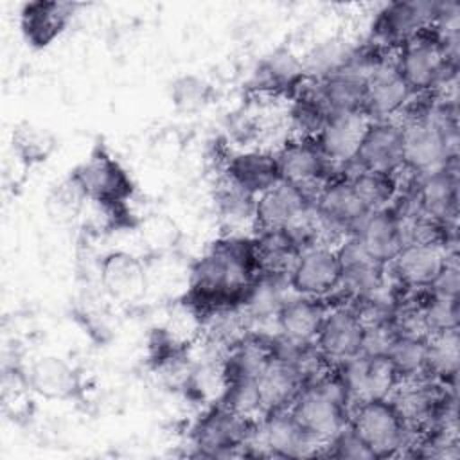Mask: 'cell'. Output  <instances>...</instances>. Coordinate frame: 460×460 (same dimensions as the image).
<instances>
[{"label": "cell", "mask_w": 460, "mask_h": 460, "mask_svg": "<svg viewBox=\"0 0 460 460\" xmlns=\"http://www.w3.org/2000/svg\"><path fill=\"white\" fill-rule=\"evenodd\" d=\"M261 277L255 237L226 234L216 239L192 270L183 304L201 323L210 316L241 309L252 286Z\"/></svg>", "instance_id": "1"}, {"label": "cell", "mask_w": 460, "mask_h": 460, "mask_svg": "<svg viewBox=\"0 0 460 460\" xmlns=\"http://www.w3.org/2000/svg\"><path fill=\"white\" fill-rule=\"evenodd\" d=\"M72 174L84 189L88 201L101 207L115 226H137V223L128 217V203L135 196L137 185L106 144L97 142L88 156L72 169Z\"/></svg>", "instance_id": "2"}, {"label": "cell", "mask_w": 460, "mask_h": 460, "mask_svg": "<svg viewBox=\"0 0 460 460\" xmlns=\"http://www.w3.org/2000/svg\"><path fill=\"white\" fill-rule=\"evenodd\" d=\"M350 402L349 392L332 367L323 376L304 385L289 411L323 449L349 424Z\"/></svg>", "instance_id": "3"}, {"label": "cell", "mask_w": 460, "mask_h": 460, "mask_svg": "<svg viewBox=\"0 0 460 460\" xmlns=\"http://www.w3.org/2000/svg\"><path fill=\"white\" fill-rule=\"evenodd\" d=\"M349 424L370 449L374 458L397 456L404 447L411 446L413 429L390 397L354 402Z\"/></svg>", "instance_id": "4"}, {"label": "cell", "mask_w": 460, "mask_h": 460, "mask_svg": "<svg viewBox=\"0 0 460 460\" xmlns=\"http://www.w3.org/2000/svg\"><path fill=\"white\" fill-rule=\"evenodd\" d=\"M394 63L415 95L446 86L456 74V61L447 56L433 25L401 45Z\"/></svg>", "instance_id": "5"}, {"label": "cell", "mask_w": 460, "mask_h": 460, "mask_svg": "<svg viewBox=\"0 0 460 460\" xmlns=\"http://www.w3.org/2000/svg\"><path fill=\"white\" fill-rule=\"evenodd\" d=\"M257 424V419L246 417L217 401L198 417L190 429V438L203 456H232L252 444Z\"/></svg>", "instance_id": "6"}, {"label": "cell", "mask_w": 460, "mask_h": 460, "mask_svg": "<svg viewBox=\"0 0 460 460\" xmlns=\"http://www.w3.org/2000/svg\"><path fill=\"white\" fill-rule=\"evenodd\" d=\"M291 293L313 298H327L341 288V262L336 246L314 244L304 248L288 277Z\"/></svg>", "instance_id": "7"}, {"label": "cell", "mask_w": 460, "mask_h": 460, "mask_svg": "<svg viewBox=\"0 0 460 460\" xmlns=\"http://www.w3.org/2000/svg\"><path fill=\"white\" fill-rule=\"evenodd\" d=\"M438 9V2L428 0H399L386 4L372 22L374 43L399 49L433 25Z\"/></svg>", "instance_id": "8"}, {"label": "cell", "mask_w": 460, "mask_h": 460, "mask_svg": "<svg viewBox=\"0 0 460 460\" xmlns=\"http://www.w3.org/2000/svg\"><path fill=\"white\" fill-rule=\"evenodd\" d=\"M447 243L435 239H408L388 264L397 280L413 289H428L451 259Z\"/></svg>", "instance_id": "9"}, {"label": "cell", "mask_w": 460, "mask_h": 460, "mask_svg": "<svg viewBox=\"0 0 460 460\" xmlns=\"http://www.w3.org/2000/svg\"><path fill=\"white\" fill-rule=\"evenodd\" d=\"M313 207L314 194L282 180L257 196L253 232L291 228L300 223Z\"/></svg>", "instance_id": "10"}, {"label": "cell", "mask_w": 460, "mask_h": 460, "mask_svg": "<svg viewBox=\"0 0 460 460\" xmlns=\"http://www.w3.org/2000/svg\"><path fill=\"white\" fill-rule=\"evenodd\" d=\"M314 212L340 241L352 235L368 214L349 176H331L316 190Z\"/></svg>", "instance_id": "11"}, {"label": "cell", "mask_w": 460, "mask_h": 460, "mask_svg": "<svg viewBox=\"0 0 460 460\" xmlns=\"http://www.w3.org/2000/svg\"><path fill=\"white\" fill-rule=\"evenodd\" d=\"M99 282L110 300L122 305L138 304L149 288L147 266L128 250H111L99 262Z\"/></svg>", "instance_id": "12"}, {"label": "cell", "mask_w": 460, "mask_h": 460, "mask_svg": "<svg viewBox=\"0 0 460 460\" xmlns=\"http://www.w3.org/2000/svg\"><path fill=\"white\" fill-rule=\"evenodd\" d=\"M365 322L356 307L336 305L327 311L314 338L316 349L331 365H340L363 352Z\"/></svg>", "instance_id": "13"}, {"label": "cell", "mask_w": 460, "mask_h": 460, "mask_svg": "<svg viewBox=\"0 0 460 460\" xmlns=\"http://www.w3.org/2000/svg\"><path fill=\"white\" fill-rule=\"evenodd\" d=\"M277 160L284 181L316 194V190L331 178L332 165L318 149L314 138L293 137L277 151Z\"/></svg>", "instance_id": "14"}, {"label": "cell", "mask_w": 460, "mask_h": 460, "mask_svg": "<svg viewBox=\"0 0 460 460\" xmlns=\"http://www.w3.org/2000/svg\"><path fill=\"white\" fill-rule=\"evenodd\" d=\"M270 455L282 458L313 456L322 446L295 420L289 408L266 413L259 419L255 437Z\"/></svg>", "instance_id": "15"}, {"label": "cell", "mask_w": 460, "mask_h": 460, "mask_svg": "<svg viewBox=\"0 0 460 460\" xmlns=\"http://www.w3.org/2000/svg\"><path fill=\"white\" fill-rule=\"evenodd\" d=\"M413 97L415 93L390 59L383 61L367 75L365 113L372 120H397Z\"/></svg>", "instance_id": "16"}, {"label": "cell", "mask_w": 460, "mask_h": 460, "mask_svg": "<svg viewBox=\"0 0 460 460\" xmlns=\"http://www.w3.org/2000/svg\"><path fill=\"white\" fill-rule=\"evenodd\" d=\"M77 4L58 0H34L20 9V32L34 50L49 49L68 27Z\"/></svg>", "instance_id": "17"}, {"label": "cell", "mask_w": 460, "mask_h": 460, "mask_svg": "<svg viewBox=\"0 0 460 460\" xmlns=\"http://www.w3.org/2000/svg\"><path fill=\"white\" fill-rule=\"evenodd\" d=\"M368 122L370 117L363 111L331 113L327 117L314 142L332 167L354 164Z\"/></svg>", "instance_id": "18"}, {"label": "cell", "mask_w": 460, "mask_h": 460, "mask_svg": "<svg viewBox=\"0 0 460 460\" xmlns=\"http://www.w3.org/2000/svg\"><path fill=\"white\" fill-rule=\"evenodd\" d=\"M25 376L32 394L47 401H75L84 388L79 368L54 354L36 358Z\"/></svg>", "instance_id": "19"}, {"label": "cell", "mask_w": 460, "mask_h": 460, "mask_svg": "<svg viewBox=\"0 0 460 460\" xmlns=\"http://www.w3.org/2000/svg\"><path fill=\"white\" fill-rule=\"evenodd\" d=\"M352 235L372 259L388 266L406 243L404 217L394 205L368 212Z\"/></svg>", "instance_id": "20"}, {"label": "cell", "mask_w": 460, "mask_h": 460, "mask_svg": "<svg viewBox=\"0 0 460 460\" xmlns=\"http://www.w3.org/2000/svg\"><path fill=\"white\" fill-rule=\"evenodd\" d=\"M225 180L239 190L257 198L282 181L277 153L268 149H244L225 162Z\"/></svg>", "instance_id": "21"}, {"label": "cell", "mask_w": 460, "mask_h": 460, "mask_svg": "<svg viewBox=\"0 0 460 460\" xmlns=\"http://www.w3.org/2000/svg\"><path fill=\"white\" fill-rule=\"evenodd\" d=\"M358 169L399 172L402 169V129L395 119L372 120L363 135L354 164Z\"/></svg>", "instance_id": "22"}, {"label": "cell", "mask_w": 460, "mask_h": 460, "mask_svg": "<svg viewBox=\"0 0 460 460\" xmlns=\"http://www.w3.org/2000/svg\"><path fill=\"white\" fill-rule=\"evenodd\" d=\"M415 203L419 216L440 225H453L458 214V178L451 164L419 176Z\"/></svg>", "instance_id": "23"}, {"label": "cell", "mask_w": 460, "mask_h": 460, "mask_svg": "<svg viewBox=\"0 0 460 460\" xmlns=\"http://www.w3.org/2000/svg\"><path fill=\"white\" fill-rule=\"evenodd\" d=\"M336 252L341 262L340 289L356 298H368L383 286L386 266L372 259L354 235L341 239Z\"/></svg>", "instance_id": "24"}, {"label": "cell", "mask_w": 460, "mask_h": 460, "mask_svg": "<svg viewBox=\"0 0 460 460\" xmlns=\"http://www.w3.org/2000/svg\"><path fill=\"white\" fill-rule=\"evenodd\" d=\"M325 298L295 295L286 298L275 314L279 334L289 341L309 345L320 331V325L329 311Z\"/></svg>", "instance_id": "25"}, {"label": "cell", "mask_w": 460, "mask_h": 460, "mask_svg": "<svg viewBox=\"0 0 460 460\" xmlns=\"http://www.w3.org/2000/svg\"><path fill=\"white\" fill-rule=\"evenodd\" d=\"M304 385L305 381L293 363L271 358L257 377L261 417L271 411L288 410Z\"/></svg>", "instance_id": "26"}, {"label": "cell", "mask_w": 460, "mask_h": 460, "mask_svg": "<svg viewBox=\"0 0 460 460\" xmlns=\"http://www.w3.org/2000/svg\"><path fill=\"white\" fill-rule=\"evenodd\" d=\"M318 93L331 113H365V93H367V77L349 66L327 75L325 79L316 81Z\"/></svg>", "instance_id": "27"}, {"label": "cell", "mask_w": 460, "mask_h": 460, "mask_svg": "<svg viewBox=\"0 0 460 460\" xmlns=\"http://www.w3.org/2000/svg\"><path fill=\"white\" fill-rule=\"evenodd\" d=\"M261 275L288 277L302 246L289 230H264L255 235Z\"/></svg>", "instance_id": "28"}, {"label": "cell", "mask_w": 460, "mask_h": 460, "mask_svg": "<svg viewBox=\"0 0 460 460\" xmlns=\"http://www.w3.org/2000/svg\"><path fill=\"white\" fill-rule=\"evenodd\" d=\"M460 340L458 329H447L428 334L426 341V377L453 386L458 376Z\"/></svg>", "instance_id": "29"}, {"label": "cell", "mask_w": 460, "mask_h": 460, "mask_svg": "<svg viewBox=\"0 0 460 460\" xmlns=\"http://www.w3.org/2000/svg\"><path fill=\"white\" fill-rule=\"evenodd\" d=\"M352 189L368 212L392 207L399 194L397 172L376 171V169H356L349 176Z\"/></svg>", "instance_id": "30"}, {"label": "cell", "mask_w": 460, "mask_h": 460, "mask_svg": "<svg viewBox=\"0 0 460 460\" xmlns=\"http://www.w3.org/2000/svg\"><path fill=\"white\" fill-rule=\"evenodd\" d=\"M86 201L88 196L84 189L70 171L49 190L45 198V212L56 225H68L81 216Z\"/></svg>", "instance_id": "31"}, {"label": "cell", "mask_w": 460, "mask_h": 460, "mask_svg": "<svg viewBox=\"0 0 460 460\" xmlns=\"http://www.w3.org/2000/svg\"><path fill=\"white\" fill-rule=\"evenodd\" d=\"M11 146L14 156L25 167H32L49 160V156L56 149V138L49 129L34 122L23 120L13 128Z\"/></svg>", "instance_id": "32"}, {"label": "cell", "mask_w": 460, "mask_h": 460, "mask_svg": "<svg viewBox=\"0 0 460 460\" xmlns=\"http://www.w3.org/2000/svg\"><path fill=\"white\" fill-rule=\"evenodd\" d=\"M426 341L428 336L395 334L385 352L395 367L401 381L426 377Z\"/></svg>", "instance_id": "33"}, {"label": "cell", "mask_w": 460, "mask_h": 460, "mask_svg": "<svg viewBox=\"0 0 460 460\" xmlns=\"http://www.w3.org/2000/svg\"><path fill=\"white\" fill-rule=\"evenodd\" d=\"M135 230L151 255H167L180 246L181 228L167 214H149L138 219Z\"/></svg>", "instance_id": "34"}, {"label": "cell", "mask_w": 460, "mask_h": 460, "mask_svg": "<svg viewBox=\"0 0 460 460\" xmlns=\"http://www.w3.org/2000/svg\"><path fill=\"white\" fill-rule=\"evenodd\" d=\"M255 199L253 196L239 190L226 180L216 190V208L219 219L230 228V234H235L243 225H250L253 230L255 221Z\"/></svg>", "instance_id": "35"}, {"label": "cell", "mask_w": 460, "mask_h": 460, "mask_svg": "<svg viewBox=\"0 0 460 460\" xmlns=\"http://www.w3.org/2000/svg\"><path fill=\"white\" fill-rule=\"evenodd\" d=\"M354 47H350L347 41L340 40H327L316 45L304 59V72L307 77L320 81L327 75L341 70L347 66Z\"/></svg>", "instance_id": "36"}, {"label": "cell", "mask_w": 460, "mask_h": 460, "mask_svg": "<svg viewBox=\"0 0 460 460\" xmlns=\"http://www.w3.org/2000/svg\"><path fill=\"white\" fill-rule=\"evenodd\" d=\"M169 95L176 111L194 115L203 111L212 102L214 88L207 79L196 74H185L172 81Z\"/></svg>", "instance_id": "37"}, {"label": "cell", "mask_w": 460, "mask_h": 460, "mask_svg": "<svg viewBox=\"0 0 460 460\" xmlns=\"http://www.w3.org/2000/svg\"><path fill=\"white\" fill-rule=\"evenodd\" d=\"M323 449H327V455L332 458H349V460H367L374 458L370 449L365 446V442L358 437V433L347 424L334 438H331Z\"/></svg>", "instance_id": "38"}, {"label": "cell", "mask_w": 460, "mask_h": 460, "mask_svg": "<svg viewBox=\"0 0 460 460\" xmlns=\"http://www.w3.org/2000/svg\"><path fill=\"white\" fill-rule=\"evenodd\" d=\"M428 289L435 296L458 298V293H460V270H458L455 255H451V259L447 261V264L444 266L440 275L435 279V282Z\"/></svg>", "instance_id": "39"}]
</instances>
